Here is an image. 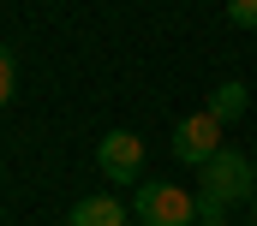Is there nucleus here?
<instances>
[{
	"instance_id": "obj_1",
	"label": "nucleus",
	"mask_w": 257,
	"mask_h": 226,
	"mask_svg": "<svg viewBox=\"0 0 257 226\" xmlns=\"http://www.w3.org/2000/svg\"><path fill=\"white\" fill-rule=\"evenodd\" d=\"M197 178H203V202H215V208H233V202H251L257 196V161H245L239 149H215L203 167H197Z\"/></svg>"
},
{
	"instance_id": "obj_2",
	"label": "nucleus",
	"mask_w": 257,
	"mask_h": 226,
	"mask_svg": "<svg viewBox=\"0 0 257 226\" xmlns=\"http://www.w3.org/2000/svg\"><path fill=\"white\" fill-rule=\"evenodd\" d=\"M132 214L138 226H192L197 220V196L192 190H180V184H138V196H132Z\"/></svg>"
},
{
	"instance_id": "obj_3",
	"label": "nucleus",
	"mask_w": 257,
	"mask_h": 226,
	"mask_svg": "<svg viewBox=\"0 0 257 226\" xmlns=\"http://www.w3.org/2000/svg\"><path fill=\"white\" fill-rule=\"evenodd\" d=\"M215 149H221V119L192 113V119L174 125V161H180V167H203Z\"/></svg>"
},
{
	"instance_id": "obj_4",
	"label": "nucleus",
	"mask_w": 257,
	"mask_h": 226,
	"mask_svg": "<svg viewBox=\"0 0 257 226\" xmlns=\"http://www.w3.org/2000/svg\"><path fill=\"white\" fill-rule=\"evenodd\" d=\"M96 167L108 172L114 184L144 178V143H138V131H108V137L96 143Z\"/></svg>"
},
{
	"instance_id": "obj_5",
	"label": "nucleus",
	"mask_w": 257,
	"mask_h": 226,
	"mask_svg": "<svg viewBox=\"0 0 257 226\" xmlns=\"http://www.w3.org/2000/svg\"><path fill=\"white\" fill-rule=\"evenodd\" d=\"M132 220V208L120 202V196H78L72 202V214H66V226H126Z\"/></svg>"
},
{
	"instance_id": "obj_6",
	"label": "nucleus",
	"mask_w": 257,
	"mask_h": 226,
	"mask_svg": "<svg viewBox=\"0 0 257 226\" xmlns=\"http://www.w3.org/2000/svg\"><path fill=\"white\" fill-rule=\"evenodd\" d=\"M245 108H251V90L239 84V78H227V84H215L209 90V119H221V125H233V119H245Z\"/></svg>"
},
{
	"instance_id": "obj_7",
	"label": "nucleus",
	"mask_w": 257,
	"mask_h": 226,
	"mask_svg": "<svg viewBox=\"0 0 257 226\" xmlns=\"http://www.w3.org/2000/svg\"><path fill=\"white\" fill-rule=\"evenodd\" d=\"M12 84H18V66H12V48L0 42V102H12Z\"/></svg>"
},
{
	"instance_id": "obj_8",
	"label": "nucleus",
	"mask_w": 257,
	"mask_h": 226,
	"mask_svg": "<svg viewBox=\"0 0 257 226\" xmlns=\"http://www.w3.org/2000/svg\"><path fill=\"white\" fill-rule=\"evenodd\" d=\"M227 18L245 24V30H257V0H227Z\"/></svg>"
},
{
	"instance_id": "obj_9",
	"label": "nucleus",
	"mask_w": 257,
	"mask_h": 226,
	"mask_svg": "<svg viewBox=\"0 0 257 226\" xmlns=\"http://www.w3.org/2000/svg\"><path fill=\"white\" fill-rule=\"evenodd\" d=\"M192 226H227V208H215V202L197 196V220H192Z\"/></svg>"
},
{
	"instance_id": "obj_10",
	"label": "nucleus",
	"mask_w": 257,
	"mask_h": 226,
	"mask_svg": "<svg viewBox=\"0 0 257 226\" xmlns=\"http://www.w3.org/2000/svg\"><path fill=\"white\" fill-rule=\"evenodd\" d=\"M251 226H257V196H251Z\"/></svg>"
}]
</instances>
